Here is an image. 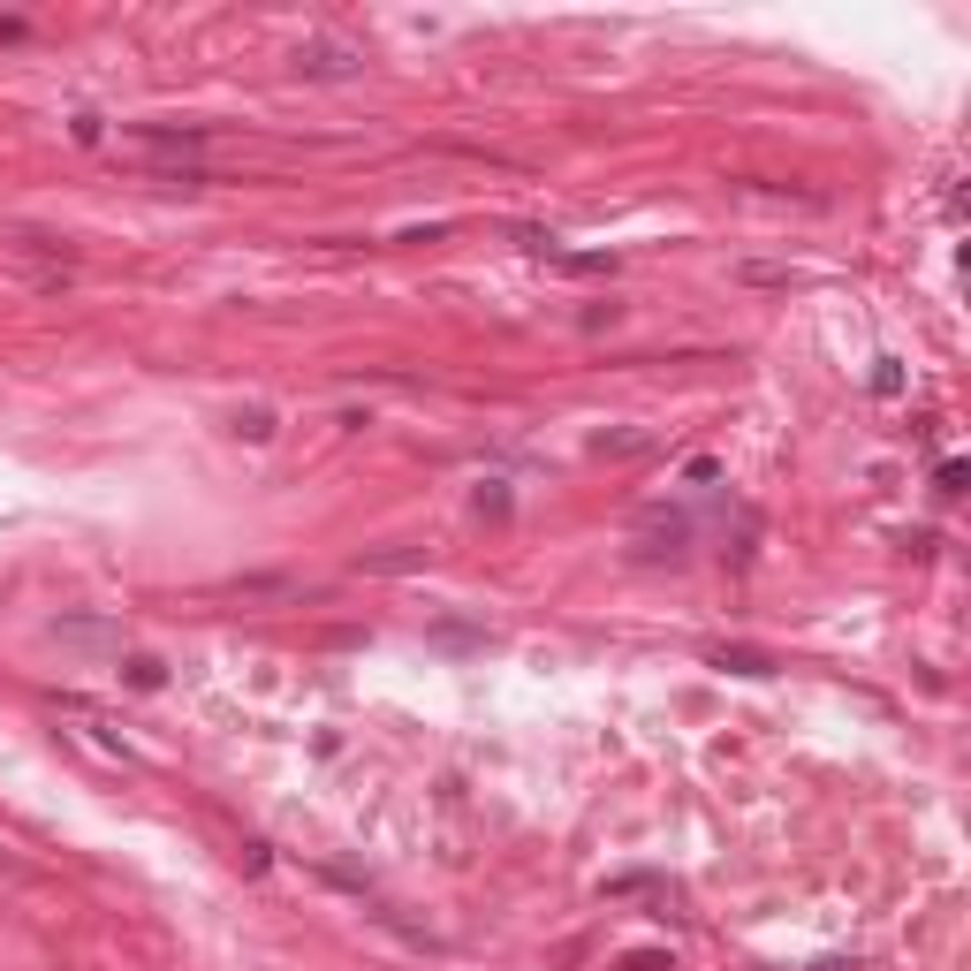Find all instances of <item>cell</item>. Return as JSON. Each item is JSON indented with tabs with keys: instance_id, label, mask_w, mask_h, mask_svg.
Returning <instances> with one entry per match:
<instances>
[{
	"instance_id": "3957f363",
	"label": "cell",
	"mask_w": 971,
	"mask_h": 971,
	"mask_svg": "<svg viewBox=\"0 0 971 971\" xmlns=\"http://www.w3.org/2000/svg\"><path fill=\"white\" fill-rule=\"evenodd\" d=\"M554 274H577V281H600V274H615V251H554Z\"/></svg>"
},
{
	"instance_id": "ba28073f",
	"label": "cell",
	"mask_w": 971,
	"mask_h": 971,
	"mask_svg": "<svg viewBox=\"0 0 971 971\" xmlns=\"http://www.w3.org/2000/svg\"><path fill=\"white\" fill-rule=\"evenodd\" d=\"M964 478H971V470L957 464V456H941V470H933V494H941V502H957V494H964Z\"/></svg>"
},
{
	"instance_id": "4fadbf2b",
	"label": "cell",
	"mask_w": 971,
	"mask_h": 971,
	"mask_svg": "<svg viewBox=\"0 0 971 971\" xmlns=\"http://www.w3.org/2000/svg\"><path fill=\"white\" fill-rule=\"evenodd\" d=\"M645 888H661L653 873H623V881H607V895H645Z\"/></svg>"
},
{
	"instance_id": "52a82bcc",
	"label": "cell",
	"mask_w": 971,
	"mask_h": 971,
	"mask_svg": "<svg viewBox=\"0 0 971 971\" xmlns=\"http://www.w3.org/2000/svg\"><path fill=\"white\" fill-rule=\"evenodd\" d=\"M236 433H244V440H274V410H266V403L236 410Z\"/></svg>"
},
{
	"instance_id": "8992f818",
	"label": "cell",
	"mask_w": 971,
	"mask_h": 971,
	"mask_svg": "<svg viewBox=\"0 0 971 971\" xmlns=\"http://www.w3.org/2000/svg\"><path fill=\"white\" fill-rule=\"evenodd\" d=\"M425 562V547H387V554H365L357 569H418Z\"/></svg>"
},
{
	"instance_id": "6da1fadb",
	"label": "cell",
	"mask_w": 971,
	"mask_h": 971,
	"mask_svg": "<svg viewBox=\"0 0 971 971\" xmlns=\"http://www.w3.org/2000/svg\"><path fill=\"white\" fill-rule=\"evenodd\" d=\"M357 69H365V46L335 39V31L296 46V77H311V85H341V77H357Z\"/></svg>"
},
{
	"instance_id": "9c48e42d",
	"label": "cell",
	"mask_w": 971,
	"mask_h": 971,
	"mask_svg": "<svg viewBox=\"0 0 971 971\" xmlns=\"http://www.w3.org/2000/svg\"><path fill=\"white\" fill-rule=\"evenodd\" d=\"M873 395H903V365H895V357H873Z\"/></svg>"
},
{
	"instance_id": "5b68a950",
	"label": "cell",
	"mask_w": 971,
	"mask_h": 971,
	"mask_svg": "<svg viewBox=\"0 0 971 971\" xmlns=\"http://www.w3.org/2000/svg\"><path fill=\"white\" fill-rule=\"evenodd\" d=\"M53 637H69V645H99V637H115V631L91 623V615H69V623H53Z\"/></svg>"
},
{
	"instance_id": "7c38bea8",
	"label": "cell",
	"mask_w": 971,
	"mask_h": 971,
	"mask_svg": "<svg viewBox=\"0 0 971 971\" xmlns=\"http://www.w3.org/2000/svg\"><path fill=\"white\" fill-rule=\"evenodd\" d=\"M683 478H691V486H714L721 464H714V456H691V464H683Z\"/></svg>"
},
{
	"instance_id": "5bb4252c",
	"label": "cell",
	"mask_w": 971,
	"mask_h": 971,
	"mask_svg": "<svg viewBox=\"0 0 971 971\" xmlns=\"http://www.w3.org/2000/svg\"><path fill=\"white\" fill-rule=\"evenodd\" d=\"M812 971H858V957H820Z\"/></svg>"
},
{
	"instance_id": "30bf717a",
	"label": "cell",
	"mask_w": 971,
	"mask_h": 971,
	"mask_svg": "<svg viewBox=\"0 0 971 971\" xmlns=\"http://www.w3.org/2000/svg\"><path fill=\"white\" fill-rule=\"evenodd\" d=\"M637 448H645V433H600L592 440V456H637Z\"/></svg>"
},
{
	"instance_id": "277c9868",
	"label": "cell",
	"mask_w": 971,
	"mask_h": 971,
	"mask_svg": "<svg viewBox=\"0 0 971 971\" xmlns=\"http://www.w3.org/2000/svg\"><path fill=\"white\" fill-rule=\"evenodd\" d=\"M122 683H129V691H160V683H168V668H160L152 653H129V661H122Z\"/></svg>"
},
{
	"instance_id": "7a4b0ae2",
	"label": "cell",
	"mask_w": 971,
	"mask_h": 971,
	"mask_svg": "<svg viewBox=\"0 0 971 971\" xmlns=\"http://www.w3.org/2000/svg\"><path fill=\"white\" fill-rule=\"evenodd\" d=\"M706 661L729 668V676H774V653H760V645H714Z\"/></svg>"
},
{
	"instance_id": "8fae6325",
	"label": "cell",
	"mask_w": 971,
	"mask_h": 971,
	"mask_svg": "<svg viewBox=\"0 0 971 971\" xmlns=\"http://www.w3.org/2000/svg\"><path fill=\"white\" fill-rule=\"evenodd\" d=\"M478 516H486V524H508V486H478Z\"/></svg>"
}]
</instances>
